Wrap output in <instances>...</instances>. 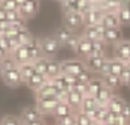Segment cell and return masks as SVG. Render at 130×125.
<instances>
[{
	"mask_svg": "<svg viewBox=\"0 0 130 125\" xmlns=\"http://www.w3.org/2000/svg\"><path fill=\"white\" fill-rule=\"evenodd\" d=\"M98 101V104L100 106H104V107H107V104H109V101L113 98V91L112 89H109V88H103L100 92H98V95L95 96Z\"/></svg>",
	"mask_w": 130,
	"mask_h": 125,
	"instance_id": "obj_26",
	"label": "cell"
},
{
	"mask_svg": "<svg viewBox=\"0 0 130 125\" xmlns=\"http://www.w3.org/2000/svg\"><path fill=\"white\" fill-rule=\"evenodd\" d=\"M58 92L59 89L56 88V85L52 80H48L35 95H36V99H41V98H48V96H58Z\"/></svg>",
	"mask_w": 130,
	"mask_h": 125,
	"instance_id": "obj_14",
	"label": "cell"
},
{
	"mask_svg": "<svg viewBox=\"0 0 130 125\" xmlns=\"http://www.w3.org/2000/svg\"><path fill=\"white\" fill-rule=\"evenodd\" d=\"M124 69H126V62H123L120 59H115V57H110V74L121 75V72Z\"/></svg>",
	"mask_w": 130,
	"mask_h": 125,
	"instance_id": "obj_30",
	"label": "cell"
},
{
	"mask_svg": "<svg viewBox=\"0 0 130 125\" xmlns=\"http://www.w3.org/2000/svg\"><path fill=\"white\" fill-rule=\"evenodd\" d=\"M56 125H77V121H76V113L67 116L61 121H56Z\"/></svg>",
	"mask_w": 130,
	"mask_h": 125,
	"instance_id": "obj_37",
	"label": "cell"
},
{
	"mask_svg": "<svg viewBox=\"0 0 130 125\" xmlns=\"http://www.w3.org/2000/svg\"><path fill=\"white\" fill-rule=\"evenodd\" d=\"M11 57L14 59V62L17 63V65H23V63L32 62V59H30V53H29V50H27L26 45L17 47V48L14 50V53L11 54Z\"/></svg>",
	"mask_w": 130,
	"mask_h": 125,
	"instance_id": "obj_10",
	"label": "cell"
},
{
	"mask_svg": "<svg viewBox=\"0 0 130 125\" xmlns=\"http://www.w3.org/2000/svg\"><path fill=\"white\" fill-rule=\"evenodd\" d=\"M39 41H41V53H42V57L53 59V56L61 48V44L58 42V39L53 35H47V36L39 38Z\"/></svg>",
	"mask_w": 130,
	"mask_h": 125,
	"instance_id": "obj_1",
	"label": "cell"
},
{
	"mask_svg": "<svg viewBox=\"0 0 130 125\" xmlns=\"http://www.w3.org/2000/svg\"><path fill=\"white\" fill-rule=\"evenodd\" d=\"M59 102H61V99L58 98V96H48V98H41V99H36V107H38V110L42 113V116H45V115H53V112H55V109L59 106Z\"/></svg>",
	"mask_w": 130,
	"mask_h": 125,
	"instance_id": "obj_5",
	"label": "cell"
},
{
	"mask_svg": "<svg viewBox=\"0 0 130 125\" xmlns=\"http://www.w3.org/2000/svg\"><path fill=\"white\" fill-rule=\"evenodd\" d=\"M0 125H23L20 121V116H14V115H5L0 119Z\"/></svg>",
	"mask_w": 130,
	"mask_h": 125,
	"instance_id": "obj_36",
	"label": "cell"
},
{
	"mask_svg": "<svg viewBox=\"0 0 130 125\" xmlns=\"http://www.w3.org/2000/svg\"><path fill=\"white\" fill-rule=\"evenodd\" d=\"M62 74V68H61V62L55 60V59H48V63H47V77L50 80L59 77Z\"/></svg>",
	"mask_w": 130,
	"mask_h": 125,
	"instance_id": "obj_24",
	"label": "cell"
},
{
	"mask_svg": "<svg viewBox=\"0 0 130 125\" xmlns=\"http://www.w3.org/2000/svg\"><path fill=\"white\" fill-rule=\"evenodd\" d=\"M126 68L130 71V60H129V62H126Z\"/></svg>",
	"mask_w": 130,
	"mask_h": 125,
	"instance_id": "obj_47",
	"label": "cell"
},
{
	"mask_svg": "<svg viewBox=\"0 0 130 125\" xmlns=\"http://www.w3.org/2000/svg\"><path fill=\"white\" fill-rule=\"evenodd\" d=\"M113 57L120 59L123 62H129L130 60V41L124 39L120 44L113 45Z\"/></svg>",
	"mask_w": 130,
	"mask_h": 125,
	"instance_id": "obj_7",
	"label": "cell"
},
{
	"mask_svg": "<svg viewBox=\"0 0 130 125\" xmlns=\"http://www.w3.org/2000/svg\"><path fill=\"white\" fill-rule=\"evenodd\" d=\"M98 107H100V104H98L97 98L86 95L85 99H83V104H82V107H80V112H83V113H86V115H91L92 112L97 110Z\"/></svg>",
	"mask_w": 130,
	"mask_h": 125,
	"instance_id": "obj_23",
	"label": "cell"
},
{
	"mask_svg": "<svg viewBox=\"0 0 130 125\" xmlns=\"http://www.w3.org/2000/svg\"><path fill=\"white\" fill-rule=\"evenodd\" d=\"M0 45L9 53V56H11V54L14 53V50L17 48L15 44H14V41H12V38L8 36V35H0Z\"/></svg>",
	"mask_w": 130,
	"mask_h": 125,
	"instance_id": "obj_31",
	"label": "cell"
},
{
	"mask_svg": "<svg viewBox=\"0 0 130 125\" xmlns=\"http://www.w3.org/2000/svg\"><path fill=\"white\" fill-rule=\"evenodd\" d=\"M39 11V2L38 0H24L23 6L20 8V12H21V17L24 20L27 18H32L38 14Z\"/></svg>",
	"mask_w": 130,
	"mask_h": 125,
	"instance_id": "obj_9",
	"label": "cell"
},
{
	"mask_svg": "<svg viewBox=\"0 0 130 125\" xmlns=\"http://www.w3.org/2000/svg\"><path fill=\"white\" fill-rule=\"evenodd\" d=\"M61 6H62L64 12H79L80 14L82 0H64V2H61Z\"/></svg>",
	"mask_w": 130,
	"mask_h": 125,
	"instance_id": "obj_27",
	"label": "cell"
},
{
	"mask_svg": "<svg viewBox=\"0 0 130 125\" xmlns=\"http://www.w3.org/2000/svg\"><path fill=\"white\" fill-rule=\"evenodd\" d=\"M35 68H36V72L38 74H42V75H47V63L48 59L47 57H39L38 60H35Z\"/></svg>",
	"mask_w": 130,
	"mask_h": 125,
	"instance_id": "obj_35",
	"label": "cell"
},
{
	"mask_svg": "<svg viewBox=\"0 0 130 125\" xmlns=\"http://www.w3.org/2000/svg\"><path fill=\"white\" fill-rule=\"evenodd\" d=\"M6 57H9V53H8V51H6V50L0 45V62H3Z\"/></svg>",
	"mask_w": 130,
	"mask_h": 125,
	"instance_id": "obj_43",
	"label": "cell"
},
{
	"mask_svg": "<svg viewBox=\"0 0 130 125\" xmlns=\"http://www.w3.org/2000/svg\"><path fill=\"white\" fill-rule=\"evenodd\" d=\"M85 96H86V95H83L82 92H79V91H76V89H71V91L68 92V95H67V104H68L74 112H79L80 107H82V104H83Z\"/></svg>",
	"mask_w": 130,
	"mask_h": 125,
	"instance_id": "obj_8",
	"label": "cell"
},
{
	"mask_svg": "<svg viewBox=\"0 0 130 125\" xmlns=\"http://www.w3.org/2000/svg\"><path fill=\"white\" fill-rule=\"evenodd\" d=\"M62 21H64L65 27H68L73 32L77 30L82 26H85V17L82 14H79V12H64Z\"/></svg>",
	"mask_w": 130,
	"mask_h": 125,
	"instance_id": "obj_4",
	"label": "cell"
},
{
	"mask_svg": "<svg viewBox=\"0 0 130 125\" xmlns=\"http://www.w3.org/2000/svg\"><path fill=\"white\" fill-rule=\"evenodd\" d=\"M6 20H8V12L3 8H0V21H6Z\"/></svg>",
	"mask_w": 130,
	"mask_h": 125,
	"instance_id": "obj_44",
	"label": "cell"
},
{
	"mask_svg": "<svg viewBox=\"0 0 130 125\" xmlns=\"http://www.w3.org/2000/svg\"><path fill=\"white\" fill-rule=\"evenodd\" d=\"M118 18H120V23L121 26H130V11L123 5V8L118 11Z\"/></svg>",
	"mask_w": 130,
	"mask_h": 125,
	"instance_id": "obj_34",
	"label": "cell"
},
{
	"mask_svg": "<svg viewBox=\"0 0 130 125\" xmlns=\"http://www.w3.org/2000/svg\"><path fill=\"white\" fill-rule=\"evenodd\" d=\"M61 68H62V74L64 75L77 77L80 72H83L86 69V63L82 59H68V60H62L61 62Z\"/></svg>",
	"mask_w": 130,
	"mask_h": 125,
	"instance_id": "obj_2",
	"label": "cell"
},
{
	"mask_svg": "<svg viewBox=\"0 0 130 125\" xmlns=\"http://www.w3.org/2000/svg\"><path fill=\"white\" fill-rule=\"evenodd\" d=\"M76 121H77V125H97L86 113L83 112H76Z\"/></svg>",
	"mask_w": 130,
	"mask_h": 125,
	"instance_id": "obj_33",
	"label": "cell"
},
{
	"mask_svg": "<svg viewBox=\"0 0 130 125\" xmlns=\"http://www.w3.org/2000/svg\"><path fill=\"white\" fill-rule=\"evenodd\" d=\"M101 39L106 44H110V45H117L121 41H124L123 39V32H121V29H106V32L101 36Z\"/></svg>",
	"mask_w": 130,
	"mask_h": 125,
	"instance_id": "obj_11",
	"label": "cell"
},
{
	"mask_svg": "<svg viewBox=\"0 0 130 125\" xmlns=\"http://www.w3.org/2000/svg\"><path fill=\"white\" fill-rule=\"evenodd\" d=\"M44 119L42 113L38 110L36 106H29V107H24L20 113V121L21 124L26 125V124H32V122H36V121H41Z\"/></svg>",
	"mask_w": 130,
	"mask_h": 125,
	"instance_id": "obj_6",
	"label": "cell"
},
{
	"mask_svg": "<svg viewBox=\"0 0 130 125\" xmlns=\"http://www.w3.org/2000/svg\"><path fill=\"white\" fill-rule=\"evenodd\" d=\"M26 47H27V50H29V53H30V59H32V62L38 60L39 57H42V53H41V41H39L38 38L33 36L32 41H30Z\"/></svg>",
	"mask_w": 130,
	"mask_h": 125,
	"instance_id": "obj_20",
	"label": "cell"
},
{
	"mask_svg": "<svg viewBox=\"0 0 130 125\" xmlns=\"http://www.w3.org/2000/svg\"><path fill=\"white\" fill-rule=\"evenodd\" d=\"M129 88H130V83H129Z\"/></svg>",
	"mask_w": 130,
	"mask_h": 125,
	"instance_id": "obj_49",
	"label": "cell"
},
{
	"mask_svg": "<svg viewBox=\"0 0 130 125\" xmlns=\"http://www.w3.org/2000/svg\"><path fill=\"white\" fill-rule=\"evenodd\" d=\"M82 36H85V38H88V39H91V41L101 39V35H100V32L97 30V26H85Z\"/></svg>",
	"mask_w": 130,
	"mask_h": 125,
	"instance_id": "obj_32",
	"label": "cell"
},
{
	"mask_svg": "<svg viewBox=\"0 0 130 125\" xmlns=\"http://www.w3.org/2000/svg\"><path fill=\"white\" fill-rule=\"evenodd\" d=\"M121 116H124L126 119L130 121V102L129 101L126 102V106H124V109H123V112H121Z\"/></svg>",
	"mask_w": 130,
	"mask_h": 125,
	"instance_id": "obj_42",
	"label": "cell"
},
{
	"mask_svg": "<svg viewBox=\"0 0 130 125\" xmlns=\"http://www.w3.org/2000/svg\"><path fill=\"white\" fill-rule=\"evenodd\" d=\"M26 125H47V124H45V121H44V119H41V121H36V122H32V124H26Z\"/></svg>",
	"mask_w": 130,
	"mask_h": 125,
	"instance_id": "obj_45",
	"label": "cell"
},
{
	"mask_svg": "<svg viewBox=\"0 0 130 125\" xmlns=\"http://www.w3.org/2000/svg\"><path fill=\"white\" fill-rule=\"evenodd\" d=\"M73 35H74V32L70 30L68 27H65V26H59L55 33H53V36L58 39V42L61 44V45H67L68 44V41L73 38Z\"/></svg>",
	"mask_w": 130,
	"mask_h": 125,
	"instance_id": "obj_17",
	"label": "cell"
},
{
	"mask_svg": "<svg viewBox=\"0 0 130 125\" xmlns=\"http://www.w3.org/2000/svg\"><path fill=\"white\" fill-rule=\"evenodd\" d=\"M103 11L98 8H92L86 15H85V26H97L103 18Z\"/></svg>",
	"mask_w": 130,
	"mask_h": 125,
	"instance_id": "obj_18",
	"label": "cell"
},
{
	"mask_svg": "<svg viewBox=\"0 0 130 125\" xmlns=\"http://www.w3.org/2000/svg\"><path fill=\"white\" fill-rule=\"evenodd\" d=\"M79 41H80V36L74 33V35H73V38H71V39L68 41L67 47H70V48H71L73 51H76V50H77V45H79Z\"/></svg>",
	"mask_w": 130,
	"mask_h": 125,
	"instance_id": "obj_40",
	"label": "cell"
},
{
	"mask_svg": "<svg viewBox=\"0 0 130 125\" xmlns=\"http://www.w3.org/2000/svg\"><path fill=\"white\" fill-rule=\"evenodd\" d=\"M120 78H121V81H123V85H126V86H129L130 83V71L126 68L123 72H121V75H120Z\"/></svg>",
	"mask_w": 130,
	"mask_h": 125,
	"instance_id": "obj_41",
	"label": "cell"
},
{
	"mask_svg": "<svg viewBox=\"0 0 130 125\" xmlns=\"http://www.w3.org/2000/svg\"><path fill=\"white\" fill-rule=\"evenodd\" d=\"M2 75V80L6 86L9 88H17L23 83V77H21V72H20V68L18 66H14V68H9V69H5L0 72Z\"/></svg>",
	"mask_w": 130,
	"mask_h": 125,
	"instance_id": "obj_3",
	"label": "cell"
},
{
	"mask_svg": "<svg viewBox=\"0 0 130 125\" xmlns=\"http://www.w3.org/2000/svg\"><path fill=\"white\" fill-rule=\"evenodd\" d=\"M73 113H76L67 102H59V106L55 109V112H53V118L56 119V121H61V119H64L67 116H70V115H73Z\"/></svg>",
	"mask_w": 130,
	"mask_h": 125,
	"instance_id": "obj_22",
	"label": "cell"
},
{
	"mask_svg": "<svg viewBox=\"0 0 130 125\" xmlns=\"http://www.w3.org/2000/svg\"><path fill=\"white\" fill-rule=\"evenodd\" d=\"M97 125H103V124H97Z\"/></svg>",
	"mask_w": 130,
	"mask_h": 125,
	"instance_id": "obj_48",
	"label": "cell"
},
{
	"mask_svg": "<svg viewBox=\"0 0 130 125\" xmlns=\"http://www.w3.org/2000/svg\"><path fill=\"white\" fill-rule=\"evenodd\" d=\"M20 68V72H21V77H23V83L26 85L33 75H36V68H35V63L29 62V63H23V65H18Z\"/></svg>",
	"mask_w": 130,
	"mask_h": 125,
	"instance_id": "obj_19",
	"label": "cell"
},
{
	"mask_svg": "<svg viewBox=\"0 0 130 125\" xmlns=\"http://www.w3.org/2000/svg\"><path fill=\"white\" fill-rule=\"evenodd\" d=\"M14 66H18L17 63L14 62V59L9 56V57H6L3 62H0V72L2 71H5V69H9V68H14Z\"/></svg>",
	"mask_w": 130,
	"mask_h": 125,
	"instance_id": "obj_38",
	"label": "cell"
},
{
	"mask_svg": "<svg viewBox=\"0 0 130 125\" xmlns=\"http://www.w3.org/2000/svg\"><path fill=\"white\" fill-rule=\"evenodd\" d=\"M21 18L23 17H21V12L20 11H11V12H8V21L9 23H15V21H18Z\"/></svg>",
	"mask_w": 130,
	"mask_h": 125,
	"instance_id": "obj_39",
	"label": "cell"
},
{
	"mask_svg": "<svg viewBox=\"0 0 130 125\" xmlns=\"http://www.w3.org/2000/svg\"><path fill=\"white\" fill-rule=\"evenodd\" d=\"M101 23L107 29H121V23H120L118 14H115V12H104L103 18H101Z\"/></svg>",
	"mask_w": 130,
	"mask_h": 125,
	"instance_id": "obj_16",
	"label": "cell"
},
{
	"mask_svg": "<svg viewBox=\"0 0 130 125\" xmlns=\"http://www.w3.org/2000/svg\"><path fill=\"white\" fill-rule=\"evenodd\" d=\"M106 59H107V56H92L91 54V56H88L83 60L86 63V68L91 72H100V69H101L103 63L106 62Z\"/></svg>",
	"mask_w": 130,
	"mask_h": 125,
	"instance_id": "obj_13",
	"label": "cell"
},
{
	"mask_svg": "<svg viewBox=\"0 0 130 125\" xmlns=\"http://www.w3.org/2000/svg\"><path fill=\"white\" fill-rule=\"evenodd\" d=\"M126 99H123L121 96H118V95H113V98L109 101V104H107V110L113 115V116H120L121 115V112H123V109H124V106H126Z\"/></svg>",
	"mask_w": 130,
	"mask_h": 125,
	"instance_id": "obj_15",
	"label": "cell"
},
{
	"mask_svg": "<svg viewBox=\"0 0 130 125\" xmlns=\"http://www.w3.org/2000/svg\"><path fill=\"white\" fill-rule=\"evenodd\" d=\"M103 88H104V83H103L101 77H100V78H92V80L89 81V85H88V95L95 98L98 95V92H100Z\"/></svg>",
	"mask_w": 130,
	"mask_h": 125,
	"instance_id": "obj_28",
	"label": "cell"
},
{
	"mask_svg": "<svg viewBox=\"0 0 130 125\" xmlns=\"http://www.w3.org/2000/svg\"><path fill=\"white\" fill-rule=\"evenodd\" d=\"M101 80H103L104 86L109 88V89H112V91L113 89H118L120 86H123V81H121L120 75H115V74H107V75L101 77Z\"/></svg>",
	"mask_w": 130,
	"mask_h": 125,
	"instance_id": "obj_25",
	"label": "cell"
},
{
	"mask_svg": "<svg viewBox=\"0 0 130 125\" xmlns=\"http://www.w3.org/2000/svg\"><path fill=\"white\" fill-rule=\"evenodd\" d=\"M106 42L103 39H97V41H92V56H106ZM89 54V56H91Z\"/></svg>",
	"mask_w": 130,
	"mask_h": 125,
	"instance_id": "obj_29",
	"label": "cell"
},
{
	"mask_svg": "<svg viewBox=\"0 0 130 125\" xmlns=\"http://www.w3.org/2000/svg\"><path fill=\"white\" fill-rule=\"evenodd\" d=\"M123 5H124V6H126V8L130 11V0H127V2H123Z\"/></svg>",
	"mask_w": 130,
	"mask_h": 125,
	"instance_id": "obj_46",
	"label": "cell"
},
{
	"mask_svg": "<svg viewBox=\"0 0 130 125\" xmlns=\"http://www.w3.org/2000/svg\"><path fill=\"white\" fill-rule=\"evenodd\" d=\"M48 80H50V78H48L47 75H42V74H36V75H33L32 78H30V80L26 83V85H27V86L32 89L33 92L36 94V92H38V91H39V89H41V88H42V86H44V85L48 81Z\"/></svg>",
	"mask_w": 130,
	"mask_h": 125,
	"instance_id": "obj_21",
	"label": "cell"
},
{
	"mask_svg": "<svg viewBox=\"0 0 130 125\" xmlns=\"http://www.w3.org/2000/svg\"><path fill=\"white\" fill-rule=\"evenodd\" d=\"M74 53H77V56H80L82 59H86V57L92 53V41L80 35V41H79L77 50H76Z\"/></svg>",
	"mask_w": 130,
	"mask_h": 125,
	"instance_id": "obj_12",
	"label": "cell"
}]
</instances>
